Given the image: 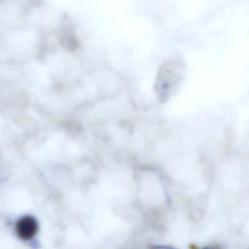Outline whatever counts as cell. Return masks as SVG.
Returning <instances> with one entry per match:
<instances>
[{
	"mask_svg": "<svg viewBox=\"0 0 249 249\" xmlns=\"http://www.w3.org/2000/svg\"><path fill=\"white\" fill-rule=\"evenodd\" d=\"M186 65L179 55L168 58L160 65L157 74V89L161 93H167L180 84L186 72Z\"/></svg>",
	"mask_w": 249,
	"mask_h": 249,
	"instance_id": "obj_1",
	"label": "cell"
},
{
	"mask_svg": "<svg viewBox=\"0 0 249 249\" xmlns=\"http://www.w3.org/2000/svg\"><path fill=\"white\" fill-rule=\"evenodd\" d=\"M38 230L37 220L33 216H24L18 221L17 231L20 238L24 240L33 238Z\"/></svg>",
	"mask_w": 249,
	"mask_h": 249,
	"instance_id": "obj_2",
	"label": "cell"
},
{
	"mask_svg": "<svg viewBox=\"0 0 249 249\" xmlns=\"http://www.w3.org/2000/svg\"><path fill=\"white\" fill-rule=\"evenodd\" d=\"M151 247H154V248H165V249H171V247H170V246H151Z\"/></svg>",
	"mask_w": 249,
	"mask_h": 249,
	"instance_id": "obj_3",
	"label": "cell"
}]
</instances>
